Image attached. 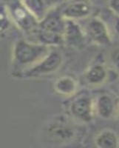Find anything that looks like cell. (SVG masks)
I'll list each match as a JSON object with an SVG mask.
<instances>
[{"mask_svg":"<svg viewBox=\"0 0 119 148\" xmlns=\"http://www.w3.org/2000/svg\"><path fill=\"white\" fill-rule=\"evenodd\" d=\"M48 53V46L20 40L15 45L14 57L18 64L30 65L39 62Z\"/></svg>","mask_w":119,"mask_h":148,"instance_id":"cell-1","label":"cell"},{"mask_svg":"<svg viewBox=\"0 0 119 148\" xmlns=\"http://www.w3.org/2000/svg\"><path fill=\"white\" fill-rule=\"evenodd\" d=\"M62 62V56L59 53L52 51L39 62L22 72V75L25 78H34L51 73L60 67Z\"/></svg>","mask_w":119,"mask_h":148,"instance_id":"cell-2","label":"cell"},{"mask_svg":"<svg viewBox=\"0 0 119 148\" xmlns=\"http://www.w3.org/2000/svg\"><path fill=\"white\" fill-rule=\"evenodd\" d=\"M70 112L76 118L83 121L92 120V101L87 96H81L72 101Z\"/></svg>","mask_w":119,"mask_h":148,"instance_id":"cell-3","label":"cell"},{"mask_svg":"<svg viewBox=\"0 0 119 148\" xmlns=\"http://www.w3.org/2000/svg\"><path fill=\"white\" fill-rule=\"evenodd\" d=\"M13 16L17 24L20 26L21 28L26 31H30L34 30L36 25V18H35L24 5L14 4L12 5Z\"/></svg>","mask_w":119,"mask_h":148,"instance_id":"cell-4","label":"cell"},{"mask_svg":"<svg viewBox=\"0 0 119 148\" xmlns=\"http://www.w3.org/2000/svg\"><path fill=\"white\" fill-rule=\"evenodd\" d=\"M64 42L74 47H79L84 40V34L79 25L70 19L66 21L65 30L64 33Z\"/></svg>","mask_w":119,"mask_h":148,"instance_id":"cell-5","label":"cell"},{"mask_svg":"<svg viewBox=\"0 0 119 148\" xmlns=\"http://www.w3.org/2000/svg\"><path fill=\"white\" fill-rule=\"evenodd\" d=\"M87 31L91 39L102 45L109 44L110 42L107 27L101 21L92 19L88 23Z\"/></svg>","mask_w":119,"mask_h":148,"instance_id":"cell-6","label":"cell"},{"mask_svg":"<svg viewBox=\"0 0 119 148\" xmlns=\"http://www.w3.org/2000/svg\"><path fill=\"white\" fill-rule=\"evenodd\" d=\"M65 25L66 21L63 20L59 14L57 13H51L46 15V16L41 21L39 28L64 35Z\"/></svg>","mask_w":119,"mask_h":148,"instance_id":"cell-7","label":"cell"},{"mask_svg":"<svg viewBox=\"0 0 119 148\" xmlns=\"http://www.w3.org/2000/svg\"><path fill=\"white\" fill-rule=\"evenodd\" d=\"M90 5L86 0H74L66 6L62 14L68 18H82L90 13Z\"/></svg>","mask_w":119,"mask_h":148,"instance_id":"cell-8","label":"cell"},{"mask_svg":"<svg viewBox=\"0 0 119 148\" xmlns=\"http://www.w3.org/2000/svg\"><path fill=\"white\" fill-rule=\"evenodd\" d=\"M59 1V0H22V2L37 20L42 21L46 16L47 8Z\"/></svg>","mask_w":119,"mask_h":148,"instance_id":"cell-9","label":"cell"},{"mask_svg":"<svg viewBox=\"0 0 119 148\" xmlns=\"http://www.w3.org/2000/svg\"><path fill=\"white\" fill-rule=\"evenodd\" d=\"M37 34H38V39L40 41L41 44L44 45H61L64 42L63 34L50 32L40 28L37 31Z\"/></svg>","mask_w":119,"mask_h":148,"instance_id":"cell-10","label":"cell"},{"mask_svg":"<svg viewBox=\"0 0 119 148\" xmlns=\"http://www.w3.org/2000/svg\"><path fill=\"white\" fill-rule=\"evenodd\" d=\"M77 84L75 79L70 76H62L56 81L55 84V90L59 94L68 96L76 91Z\"/></svg>","mask_w":119,"mask_h":148,"instance_id":"cell-11","label":"cell"},{"mask_svg":"<svg viewBox=\"0 0 119 148\" xmlns=\"http://www.w3.org/2000/svg\"><path fill=\"white\" fill-rule=\"evenodd\" d=\"M97 109L101 116L104 118L109 117L114 109V104L112 99L107 95L100 96L97 101Z\"/></svg>","mask_w":119,"mask_h":148,"instance_id":"cell-12","label":"cell"},{"mask_svg":"<svg viewBox=\"0 0 119 148\" xmlns=\"http://www.w3.org/2000/svg\"><path fill=\"white\" fill-rule=\"evenodd\" d=\"M106 73L104 67L99 64L93 65L88 70L86 73V79L91 84H99L102 82L106 78Z\"/></svg>","mask_w":119,"mask_h":148,"instance_id":"cell-13","label":"cell"},{"mask_svg":"<svg viewBox=\"0 0 119 148\" xmlns=\"http://www.w3.org/2000/svg\"><path fill=\"white\" fill-rule=\"evenodd\" d=\"M96 143L98 147L115 148L118 145V139L114 133L105 131L101 133L96 138Z\"/></svg>","mask_w":119,"mask_h":148,"instance_id":"cell-14","label":"cell"},{"mask_svg":"<svg viewBox=\"0 0 119 148\" xmlns=\"http://www.w3.org/2000/svg\"><path fill=\"white\" fill-rule=\"evenodd\" d=\"M58 124L56 126H53V127L50 130L51 136L59 139H67L72 136V132L71 131V130L67 127Z\"/></svg>","mask_w":119,"mask_h":148,"instance_id":"cell-15","label":"cell"},{"mask_svg":"<svg viewBox=\"0 0 119 148\" xmlns=\"http://www.w3.org/2000/svg\"><path fill=\"white\" fill-rule=\"evenodd\" d=\"M110 6L115 11L119 14V0H111Z\"/></svg>","mask_w":119,"mask_h":148,"instance_id":"cell-16","label":"cell"},{"mask_svg":"<svg viewBox=\"0 0 119 148\" xmlns=\"http://www.w3.org/2000/svg\"><path fill=\"white\" fill-rule=\"evenodd\" d=\"M114 60H115V62H116V64H118V66L119 67V51L118 52H116V53H115Z\"/></svg>","mask_w":119,"mask_h":148,"instance_id":"cell-17","label":"cell"},{"mask_svg":"<svg viewBox=\"0 0 119 148\" xmlns=\"http://www.w3.org/2000/svg\"><path fill=\"white\" fill-rule=\"evenodd\" d=\"M116 30H117V31L119 33V20H118L117 23H116Z\"/></svg>","mask_w":119,"mask_h":148,"instance_id":"cell-18","label":"cell"}]
</instances>
